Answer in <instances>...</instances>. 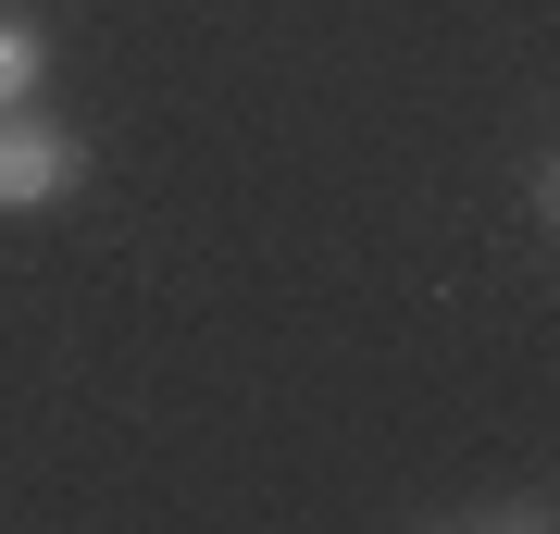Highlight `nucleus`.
<instances>
[{
    "label": "nucleus",
    "mask_w": 560,
    "mask_h": 534,
    "mask_svg": "<svg viewBox=\"0 0 560 534\" xmlns=\"http://www.w3.org/2000/svg\"><path fill=\"white\" fill-rule=\"evenodd\" d=\"M474 534H548V497H511L499 522H474Z\"/></svg>",
    "instance_id": "obj_3"
},
{
    "label": "nucleus",
    "mask_w": 560,
    "mask_h": 534,
    "mask_svg": "<svg viewBox=\"0 0 560 534\" xmlns=\"http://www.w3.org/2000/svg\"><path fill=\"white\" fill-rule=\"evenodd\" d=\"M38 75H50V38L25 13H0V112H25V99H38Z\"/></svg>",
    "instance_id": "obj_2"
},
{
    "label": "nucleus",
    "mask_w": 560,
    "mask_h": 534,
    "mask_svg": "<svg viewBox=\"0 0 560 534\" xmlns=\"http://www.w3.org/2000/svg\"><path fill=\"white\" fill-rule=\"evenodd\" d=\"M88 150L62 138V124L25 99V112H0V212H50V199H75Z\"/></svg>",
    "instance_id": "obj_1"
}]
</instances>
